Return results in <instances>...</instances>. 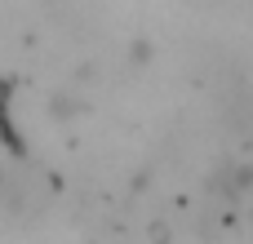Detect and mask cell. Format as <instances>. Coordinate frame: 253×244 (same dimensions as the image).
<instances>
[{"instance_id":"7a4b0ae2","label":"cell","mask_w":253,"mask_h":244,"mask_svg":"<svg viewBox=\"0 0 253 244\" xmlns=\"http://www.w3.org/2000/svg\"><path fill=\"white\" fill-rule=\"evenodd\" d=\"M76 111H80L76 98H53V116H58V120H67V116H76Z\"/></svg>"},{"instance_id":"3957f363","label":"cell","mask_w":253,"mask_h":244,"mask_svg":"<svg viewBox=\"0 0 253 244\" xmlns=\"http://www.w3.org/2000/svg\"><path fill=\"white\" fill-rule=\"evenodd\" d=\"M249 133H253V116H249Z\"/></svg>"},{"instance_id":"6da1fadb","label":"cell","mask_w":253,"mask_h":244,"mask_svg":"<svg viewBox=\"0 0 253 244\" xmlns=\"http://www.w3.org/2000/svg\"><path fill=\"white\" fill-rule=\"evenodd\" d=\"M209 191H213V200H222L227 209L240 204L253 191V164L249 160H227V164H218L213 178H209Z\"/></svg>"}]
</instances>
